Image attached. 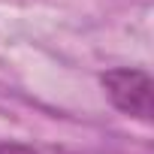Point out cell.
Masks as SVG:
<instances>
[{"label": "cell", "mask_w": 154, "mask_h": 154, "mask_svg": "<svg viewBox=\"0 0 154 154\" xmlns=\"http://www.w3.org/2000/svg\"><path fill=\"white\" fill-rule=\"evenodd\" d=\"M100 85L106 91V97L112 100V106L130 118H139V121H151V75L145 69H136V66H115L109 72L100 75Z\"/></svg>", "instance_id": "cell-1"}, {"label": "cell", "mask_w": 154, "mask_h": 154, "mask_svg": "<svg viewBox=\"0 0 154 154\" xmlns=\"http://www.w3.org/2000/svg\"><path fill=\"white\" fill-rule=\"evenodd\" d=\"M0 154H36L30 145L24 142H12V139H0Z\"/></svg>", "instance_id": "cell-2"}]
</instances>
